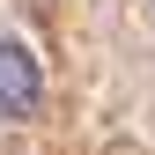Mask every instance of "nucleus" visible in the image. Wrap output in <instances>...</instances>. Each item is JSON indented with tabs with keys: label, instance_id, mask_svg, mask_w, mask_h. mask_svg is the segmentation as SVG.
<instances>
[{
	"label": "nucleus",
	"instance_id": "obj_1",
	"mask_svg": "<svg viewBox=\"0 0 155 155\" xmlns=\"http://www.w3.org/2000/svg\"><path fill=\"white\" fill-rule=\"evenodd\" d=\"M37 104H45V67H37V52L22 37H0V118H37Z\"/></svg>",
	"mask_w": 155,
	"mask_h": 155
}]
</instances>
